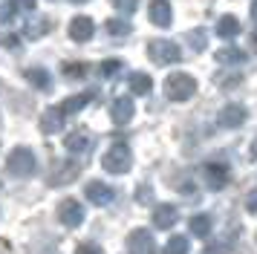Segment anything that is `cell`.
Returning a JSON list of instances; mask_svg holds the SVG:
<instances>
[{
	"mask_svg": "<svg viewBox=\"0 0 257 254\" xmlns=\"http://www.w3.org/2000/svg\"><path fill=\"white\" fill-rule=\"evenodd\" d=\"M130 165H133V153H130V148L124 142H113L104 150V156H101V168L107 173H116V176L118 173H127Z\"/></svg>",
	"mask_w": 257,
	"mask_h": 254,
	"instance_id": "cell-1",
	"label": "cell"
},
{
	"mask_svg": "<svg viewBox=\"0 0 257 254\" xmlns=\"http://www.w3.org/2000/svg\"><path fill=\"white\" fill-rule=\"evenodd\" d=\"M194 92H197V81L188 72H174L165 78V95L171 101H188V98H194Z\"/></svg>",
	"mask_w": 257,
	"mask_h": 254,
	"instance_id": "cell-2",
	"label": "cell"
},
{
	"mask_svg": "<svg viewBox=\"0 0 257 254\" xmlns=\"http://www.w3.org/2000/svg\"><path fill=\"white\" fill-rule=\"evenodd\" d=\"M6 168H9V173L18 176V179L35 176V171H38L35 153H32L29 148H15L12 153H9V159H6Z\"/></svg>",
	"mask_w": 257,
	"mask_h": 254,
	"instance_id": "cell-3",
	"label": "cell"
},
{
	"mask_svg": "<svg viewBox=\"0 0 257 254\" xmlns=\"http://www.w3.org/2000/svg\"><path fill=\"white\" fill-rule=\"evenodd\" d=\"M148 55H151L153 64L168 67V64H179V61H182V49H179L174 41L156 38V41H148Z\"/></svg>",
	"mask_w": 257,
	"mask_h": 254,
	"instance_id": "cell-4",
	"label": "cell"
},
{
	"mask_svg": "<svg viewBox=\"0 0 257 254\" xmlns=\"http://www.w3.org/2000/svg\"><path fill=\"white\" fill-rule=\"evenodd\" d=\"M58 219L67 228H78L84 222V205L78 199H61L58 202Z\"/></svg>",
	"mask_w": 257,
	"mask_h": 254,
	"instance_id": "cell-5",
	"label": "cell"
},
{
	"mask_svg": "<svg viewBox=\"0 0 257 254\" xmlns=\"http://www.w3.org/2000/svg\"><path fill=\"white\" fill-rule=\"evenodd\" d=\"M64 148H67V153H72V156H87L90 150H93V133L90 130H72L70 136L64 139Z\"/></svg>",
	"mask_w": 257,
	"mask_h": 254,
	"instance_id": "cell-6",
	"label": "cell"
},
{
	"mask_svg": "<svg viewBox=\"0 0 257 254\" xmlns=\"http://www.w3.org/2000/svg\"><path fill=\"white\" fill-rule=\"evenodd\" d=\"M127 251H130V254H153V251H156L153 234H151L148 228L130 231V237H127Z\"/></svg>",
	"mask_w": 257,
	"mask_h": 254,
	"instance_id": "cell-7",
	"label": "cell"
},
{
	"mask_svg": "<svg viewBox=\"0 0 257 254\" xmlns=\"http://www.w3.org/2000/svg\"><path fill=\"white\" fill-rule=\"evenodd\" d=\"M245 118H248V110H245L243 104H225V107L220 110V115H217V121H220L222 127H228V130L243 127Z\"/></svg>",
	"mask_w": 257,
	"mask_h": 254,
	"instance_id": "cell-8",
	"label": "cell"
},
{
	"mask_svg": "<svg viewBox=\"0 0 257 254\" xmlns=\"http://www.w3.org/2000/svg\"><path fill=\"white\" fill-rule=\"evenodd\" d=\"M202 173H205V185H208L211 191H222L228 185V168L222 162H208L202 168Z\"/></svg>",
	"mask_w": 257,
	"mask_h": 254,
	"instance_id": "cell-9",
	"label": "cell"
},
{
	"mask_svg": "<svg viewBox=\"0 0 257 254\" xmlns=\"http://www.w3.org/2000/svg\"><path fill=\"white\" fill-rule=\"evenodd\" d=\"M93 35H95V23L90 21L87 15H78V18L70 21V38L75 41V44H87Z\"/></svg>",
	"mask_w": 257,
	"mask_h": 254,
	"instance_id": "cell-10",
	"label": "cell"
},
{
	"mask_svg": "<svg viewBox=\"0 0 257 254\" xmlns=\"http://www.w3.org/2000/svg\"><path fill=\"white\" fill-rule=\"evenodd\" d=\"M148 18H151L153 26H171L174 9H171L168 0H151V3H148Z\"/></svg>",
	"mask_w": 257,
	"mask_h": 254,
	"instance_id": "cell-11",
	"label": "cell"
},
{
	"mask_svg": "<svg viewBox=\"0 0 257 254\" xmlns=\"http://www.w3.org/2000/svg\"><path fill=\"white\" fill-rule=\"evenodd\" d=\"M113 196H116V191L110 188L107 182H98V179H93V182H87V199L93 202V205H110L113 202Z\"/></svg>",
	"mask_w": 257,
	"mask_h": 254,
	"instance_id": "cell-12",
	"label": "cell"
},
{
	"mask_svg": "<svg viewBox=\"0 0 257 254\" xmlns=\"http://www.w3.org/2000/svg\"><path fill=\"white\" fill-rule=\"evenodd\" d=\"M176 219H179V211H176V205H171V202H162V205L153 208V225L162 231H171L176 225Z\"/></svg>",
	"mask_w": 257,
	"mask_h": 254,
	"instance_id": "cell-13",
	"label": "cell"
},
{
	"mask_svg": "<svg viewBox=\"0 0 257 254\" xmlns=\"http://www.w3.org/2000/svg\"><path fill=\"white\" fill-rule=\"evenodd\" d=\"M133 113H136L133 98H124V95L113 98V104H110V118H113V124H127L130 118H133Z\"/></svg>",
	"mask_w": 257,
	"mask_h": 254,
	"instance_id": "cell-14",
	"label": "cell"
},
{
	"mask_svg": "<svg viewBox=\"0 0 257 254\" xmlns=\"http://www.w3.org/2000/svg\"><path fill=\"white\" fill-rule=\"evenodd\" d=\"M64 121H67V115L61 113V107H47L44 115H41V133L52 136V133H58L64 127Z\"/></svg>",
	"mask_w": 257,
	"mask_h": 254,
	"instance_id": "cell-15",
	"label": "cell"
},
{
	"mask_svg": "<svg viewBox=\"0 0 257 254\" xmlns=\"http://www.w3.org/2000/svg\"><path fill=\"white\" fill-rule=\"evenodd\" d=\"M78 173H81L78 162H58L55 171H52V176H49V185H67V182H72Z\"/></svg>",
	"mask_w": 257,
	"mask_h": 254,
	"instance_id": "cell-16",
	"label": "cell"
},
{
	"mask_svg": "<svg viewBox=\"0 0 257 254\" xmlns=\"http://www.w3.org/2000/svg\"><path fill=\"white\" fill-rule=\"evenodd\" d=\"M90 98H93L90 92H81V95H70V98H64V101H61L58 107H61V113L70 118V115H78V113H81L84 107L90 104Z\"/></svg>",
	"mask_w": 257,
	"mask_h": 254,
	"instance_id": "cell-17",
	"label": "cell"
},
{
	"mask_svg": "<svg viewBox=\"0 0 257 254\" xmlns=\"http://www.w3.org/2000/svg\"><path fill=\"white\" fill-rule=\"evenodd\" d=\"M127 87H130L133 95H148V92L153 90V81H151L148 72H133V75L127 78Z\"/></svg>",
	"mask_w": 257,
	"mask_h": 254,
	"instance_id": "cell-18",
	"label": "cell"
},
{
	"mask_svg": "<svg viewBox=\"0 0 257 254\" xmlns=\"http://www.w3.org/2000/svg\"><path fill=\"white\" fill-rule=\"evenodd\" d=\"M188 225H191V234H194V237H211V228H214V219H211L208 214H194Z\"/></svg>",
	"mask_w": 257,
	"mask_h": 254,
	"instance_id": "cell-19",
	"label": "cell"
},
{
	"mask_svg": "<svg viewBox=\"0 0 257 254\" xmlns=\"http://www.w3.org/2000/svg\"><path fill=\"white\" fill-rule=\"evenodd\" d=\"M214 55H217V64H222V67H234V64H243L245 61V52L237 49V46H225V49L214 52Z\"/></svg>",
	"mask_w": 257,
	"mask_h": 254,
	"instance_id": "cell-20",
	"label": "cell"
},
{
	"mask_svg": "<svg viewBox=\"0 0 257 254\" xmlns=\"http://www.w3.org/2000/svg\"><path fill=\"white\" fill-rule=\"evenodd\" d=\"M217 35L220 38H237L240 35V21L234 15H222L220 21H217Z\"/></svg>",
	"mask_w": 257,
	"mask_h": 254,
	"instance_id": "cell-21",
	"label": "cell"
},
{
	"mask_svg": "<svg viewBox=\"0 0 257 254\" xmlns=\"http://www.w3.org/2000/svg\"><path fill=\"white\" fill-rule=\"evenodd\" d=\"M24 75H26V81H29L32 87H38V90H47L49 84H52V78H49V72L44 67H29Z\"/></svg>",
	"mask_w": 257,
	"mask_h": 254,
	"instance_id": "cell-22",
	"label": "cell"
},
{
	"mask_svg": "<svg viewBox=\"0 0 257 254\" xmlns=\"http://www.w3.org/2000/svg\"><path fill=\"white\" fill-rule=\"evenodd\" d=\"M47 32H49V18H35V21L26 23V38H32V41L44 38Z\"/></svg>",
	"mask_w": 257,
	"mask_h": 254,
	"instance_id": "cell-23",
	"label": "cell"
},
{
	"mask_svg": "<svg viewBox=\"0 0 257 254\" xmlns=\"http://www.w3.org/2000/svg\"><path fill=\"white\" fill-rule=\"evenodd\" d=\"M104 29H107L110 38H127L130 35V23L118 21V18H110V21H104Z\"/></svg>",
	"mask_w": 257,
	"mask_h": 254,
	"instance_id": "cell-24",
	"label": "cell"
},
{
	"mask_svg": "<svg viewBox=\"0 0 257 254\" xmlns=\"http://www.w3.org/2000/svg\"><path fill=\"white\" fill-rule=\"evenodd\" d=\"M188 248H191L188 237H179V234H174V237L168 240V245H165V254H188Z\"/></svg>",
	"mask_w": 257,
	"mask_h": 254,
	"instance_id": "cell-25",
	"label": "cell"
},
{
	"mask_svg": "<svg viewBox=\"0 0 257 254\" xmlns=\"http://www.w3.org/2000/svg\"><path fill=\"white\" fill-rule=\"evenodd\" d=\"M188 44L194 46V49H197V52H202V49H205V46H208V35L202 32V29H194V32L188 35Z\"/></svg>",
	"mask_w": 257,
	"mask_h": 254,
	"instance_id": "cell-26",
	"label": "cell"
},
{
	"mask_svg": "<svg viewBox=\"0 0 257 254\" xmlns=\"http://www.w3.org/2000/svg\"><path fill=\"white\" fill-rule=\"evenodd\" d=\"M15 15H18V6H15V0H6V3H0V23H12Z\"/></svg>",
	"mask_w": 257,
	"mask_h": 254,
	"instance_id": "cell-27",
	"label": "cell"
},
{
	"mask_svg": "<svg viewBox=\"0 0 257 254\" xmlns=\"http://www.w3.org/2000/svg\"><path fill=\"white\" fill-rule=\"evenodd\" d=\"M84 72H87V64H64L67 78H84Z\"/></svg>",
	"mask_w": 257,
	"mask_h": 254,
	"instance_id": "cell-28",
	"label": "cell"
},
{
	"mask_svg": "<svg viewBox=\"0 0 257 254\" xmlns=\"http://www.w3.org/2000/svg\"><path fill=\"white\" fill-rule=\"evenodd\" d=\"M118 69H121V61H104V64L98 67V72H101L104 78H113V75H116Z\"/></svg>",
	"mask_w": 257,
	"mask_h": 254,
	"instance_id": "cell-29",
	"label": "cell"
},
{
	"mask_svg": "<svg viewBox=\"0 0 257 254\" xmlns=\"http://www.w3.org/2000/svg\"><path fill=\"white\" fill-rule=\"evenodd\" d=\"M113 6H116L118 12H127V15H133V12L139 9V0H113Z\"/></svg>",
	"mask_w": 257,
	"mask_h": 254,
	"instance_id": "cell-30",
	"label": "cell"
},
{
	"mask_svg": "<svg viewBox=\"0 0 257 254\" xmlns=\"http://www.w3.org/2000/svg\"><path fill=\"white\" fill-rule=\"evenodd\" d=\"M75 254H104V251H101V245H95V242H78V245H75Z\"/></svg>",
	"mask_w": 257,
	"mask_h": 254,
	"instance_id": "cell-31",
	"label": "cell"
},
{
	"mask_svg": "<svg viewBox=\"0 0 257 254\" xmlns=\"http://www.w3.org/2000/svg\"><path fill=\"white\" fill-rule=\"evenodd\" d=\"M228 248H231V242L222 240V242H211L208 248H205V254H228Z\"/></svg>",
	"mask_w": 257,
	"mask_h": 254,
	"instance_id": "cell-32",
	"label": "cell"
},
{
	"mask_svg": "<svg viewBox=\"0 0 257 254\" xmlns=\"http://www.w3.org/2000/svg\"><path fill=\"white\" fill-rule=\"evenodd\" d=\"M245 211H248V214H257V188L248 191V196H245Z\"/></svg>",
	"mask_w": 257,
	"mask_h": 254,
	"instance_id": "cell-33",
	"label": "cell"
},
{
	"mask_svg": "<svg viewBox=\"0 0 257 254\" xmlns=\"http://www.w3.org/2000/svg\"><path fill=\"white\" fill-rule=\"evenodd\" d=\"M15 6L24 12H35V0H15Z\"/></svg>",
	"mask_w": 257,
	"mask_h": 254,
	"instance_id": "cell-34",
	"label": "cell"
},
{
	"mask_svg": "<svg viewBox=\"0 0 257 254\" xmlns=\"http://www.w3.org/2000/svg\"><path fill=\"white\" fill-rule=\"evenodd\" d=\"M151 196H153L151 185H142V188H139V202H148V199H151Z\"/></svg>",
	"mask_w": 257,
	"mask_h": 254,
	"instance_id": "cell-35",
	"label": "cell"
},
{
	"mask_svg": "<svg viewBox=\"0 0 257 254\" xmlns=\"http://www.w3.org/2000/svg\"><path fill=\"white\" fill-rule=\"evenodd\" d=\"M9 251H12V245H9L6 240H0V254H9Z\"/></svg>",
	"mask_w": 257,
	"mask_h": 254,
	"instance_id": "cell-36",
	"label": "cell"
},
{
	"mask_svg": "<svg viewBox=\"0 0 257 254\" xmlns=\"http://www.w3.org/2000/svg\"><path fill=\"white\" fill-rule=\"evenodd\" d=\"M251 18H254V21H257V3H254V6H251Z\"/></svg>",
	"mask_w": 257,
	"mask_h": 254,
	"instance_id": "cell-37",
	"label": "cell"
},
{
	"mask_svg": "<svg viewBox=\"0 0 257 254\" xmlns=\"http://www.w3.org/2000/svg\"><path fill=\"white\" fill-rule=\"evenodd\" d=\"M251 156H257V142H254V148H251Z\"/></svg>",
	"mask_w": 257,
	"mask_h": 254,
	"instance_id": "cell-38",
	"label": "cell"
},
{
	"mask_svg": "<svg viewBox=\"0 0 257 254\" xmlns=\"http://www.w3.org/2000/svg\"><path fill=\"white\" fill-rule=\"evenodd\" d=\"M72 3H78V6H81V3H87V0H72Z\"/></svg>",
	"mask_w": 257,
	"mask_h": 254,
	"instance_id": "cell-39",
	"label": "cell"
},
{
	"mask_svg": "<svg viewBox=\"0 0 257 254\" xmlns=\"http://www.w3.org/2000/svg\"><path fill=\"white\" fill-rule=\"evenodd\" d=\"M254 46H257V35H254Z\"/></svg>",
	"mask_w": 257,
	"mask_h": 254,
	"instance_id": "cell-40",
	"label": "cell"
}]
</instances>
